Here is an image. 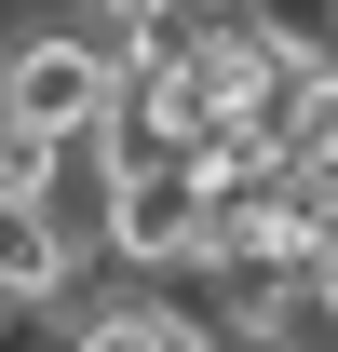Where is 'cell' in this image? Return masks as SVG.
<instances>
[{
  "mask_svg": "<svg viewBox=\"0 0 338 352\" xmlns=\"http://www.w3.org/2000/svg\"><path fill=\"white\" fill-rule=\"evenodd\" d=\"M68 352H203V311L176 285H82L68 298Z\"/></svg>",
  "mask_w": 338,
  "mask_h": 352,
  "instance_id": "cell-3",
  "label": "cell"
},
{
  "mask_svg": "<svg viewBox=\"0 0 338 352\" xmlns=\"http://www.w3.org/2000/svg\"><path fill=\"white\" fill-rule=\"evenodd\" d=\"M109 122V68H95V41L54 14V28H14L0 41V135H27V149H82V135Z\"/></svg>",
  "mask_w": 338,
  "mask_h": 352,
  "instance_id": "cell-1",
  "label": "cell"
},
{
  "mask_svg": "<svg viewBox=\"0 0 338 352\" xmlns=\"http://www.w3.org/2000/svg\"><path fill=\"white\" fill-rule=\"evenodd\" d=\"M109 271H135V285H176V271H203L216 258V190L190 163L176 176H122L109 190V244H95Z\"/></svg>",
  "mask_w": 338,
  "mask_h": 352,
  "instance_id": "cell-2",
  "label": "cell"
},
{
  "mask_svg": "<svg viewBox=\"0 0 338 352\" xmlns=\"http://www.w3.org/2000/svg\"><path fill=\"white\" fill-rule=\"evenodd\" d=\"M68 298H82V244H68L41 204L0 190V311H68Z\"/></svg>",
  "mask_w": 338,
  "mask_h": 352,
  "instance_id": "cell-4",
  "label": "cell"
}]
</instances>
